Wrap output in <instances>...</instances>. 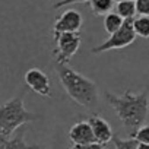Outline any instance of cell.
I'll use <instances>...</instances> for the list:
<instances>
[{
  "label": "cell",
  "mask_w": 149,
  "mask_h": 149,
  "mask_svg": "<svg viewBox=\"0 0 149 149\" xmlns=\"http://www.w3.org/2000/svg\"><path fill=\"white\" fill-rule=\"evenodd\" d=\"M149 91L145 89L139 94H133L132 91H126L121 95H116L110 91L105 92L107 102L113 107L114 113L120 118L121 124L126 129L136 130L139 129L149 113Z\"/></svg>",
  "instance_id": "cell-1"
},
{
  "label": "cell",
  "mask_w": 149,
  "mask_h": 149,
  "mask_svg": "<svg viewBox=\"0 0 149 149\" xmlns=\"http://www.w3.org/2000/svg\"><path fill=\"white\" fill-rule=\"evenodd\" d=\"M54 69L57 76L67 92V95L82 107L95 108L98 104V88L94 81L84 76L82 73L76 72L67 66L66 63H54Z\"/></svg>",
  "instance_id": "cell-2"
},
{
  "label": "cell",
  "mask_w": 149,
  "mask_h": 149,
  "mask_svg": "<svg viewBox=\"0 0 149 149\" xmlns=\"http://www.w3.org/2000/svg\"><path fill=\"white\" fill-rule=\"evenodd\" d=\"M38 116L28 111L24 104V94L0 105V140L9 139L24 124L37 120Z\"/></svg>",
  "instance_id": "cell-3"
},
{
  "label": "cell",
  "mask_w": 149,
  "mask_h": 149,
  "mask_svg": "<svg viewBox=\"0 0 149 149\" xmlns=\"http://www.w3.org/2000/svg\"><path fill=\"white\" fill-rule=\"evenodd\" d=\"M136 37L137 35H136L134 28H133V19H126L118 31L111 34L110 38H107L102 44L94 47L91 51L94 54H100V53L110 51V50H121V48L129 47L130 44H133Z\"/></svg>",
  "instance_id": "cell-4"
},
{
  "label": "cell",
  "mask_w": 149,
  "mask_h": 149,
  "mask_svg": "<svg viewBox=\"0 0 149 149\" xmlns=\"http://www.w3.org/2000/svg\"><path fill=\"white\" fill-rule=\"evenodd\" d=\"M56 41V51L54 57L57 63H67L74 54L78 53L82 40L79 32H61L54 34Z\"/></svg>",
  "instance_id": "cell-5"
},
{
  "label": "cell",
  "mask_w": 149,
  "mask_h": 149,
  "mask_svg": "<svg viewBox=\"0 0 149 149\" xmlns=\"http://www.w3.org/2000/svg\"><path fill=\"white\" fill-rule=\"evenodd\" d=\"M25 84L28 85L29 89H32L35 94L41 95V97H47L51 98V81L47 74L37 67H32L29 70H26L25 73Z\"/></svg>",
  "instance_id": "cell-6"
},
{
  "label": "cell",
  "mask_w": 149,
  "mask_h": 149,
  "mask_svg": "<svg viewBox=\"0 0 149 149\" xmlns=\"http://www.w3.org/2000/svg\"><path fill=\"white\" fill-rule=\"evenodd\" d=\"M84 24V18L82 15L74 10V9H69L66 12H63L58 19L54 24V29L53 34H61V32H79L81 26Z\"/></svg>",
  "instance_id": "cell-7"
},
{
  "label": "cell",
  "mask_w": 149,
  "mask_h": 149,
  "mask_svg": "<svg viewBox=\"0 0 149 149\" xmlns=\"http://www.w3.org/2000/svg\"><path fill=\"white\" fill-rule=\"evenodd\" d=\"M69 139L73 145L95 142V136H94V132H92L89 121L88 120H79V121L74 123L69 130Z\"/></svg>",
  "instance_id": "cell-8"
},
{
  "label": "cell",
  "mask_w": 149,
  "mask_h": 149,
  "mask_svg": "<svg viewBox=\"0 0 149 149\" xmlns=\"http://www.w3.org/2000/svg\"><path fill=\"white\" fill-rule=\"evenodd\" d=\"M91 127H92V132H94V136H95V142L98 143H104V145H108L113 139H114V134H113V129L110 126V123L100 117V116H92L88 118Z\"/></svg>",
  "instance_id": "cell-9"
},
{
  "label": "cell",
  "mask_w": 149,
  "mask_h": 149,
  "mask_svg": "<svg viewBox=\"0 0 149 149\" xmlns=\"http://www.w3.org/2000/svg\"><path fill=\"white\" fill-rule=\"evenodd\" d=\"M0 149H40V146L26 143L25 142V130H19L12 137L0 140Z\"/></svg>",
  "instance_id": "cell-10"
},
{
  "label": "cell",
  "mask_w": 149,
  "mask_h": 149,
  "mask_svg": "<svg viewBox=\"0 0 149 149\" xmlns=\"http://www.w3.org/2000/svg\"><path fill=\"white\" fill-rule=\"evenodd\" d=\"M116 0H89V6L94 15L105 16L114 9Z\"/></svg>",
  "instance_id": "cell-11"
},
{
  "label": "cell",
  "mask_w": 149,
  "mask_h": 149,
  "mask_svg": "<svg viewBox=\"0 0 149 149\" xmlns=\"http://www.w3.org/2000/svg\"><path fill=\"white\" fill-rule=\"evenodd\" d=\"M123 24H124V19L117 12H110L108 15L104 16V29L110 35L114 34L116 31H118Z\"/></svg>",
  "instance_id": "cell-12"
},
{
  "label": "cell",
  "mask_w": 149,
  "mask_h": 149,
  "mask_svg": "<svg viewBox=\"0 0 149 149\" xmlns=\"http://www.w3.org/2000/svg\"><path fill=\"white\" fill-rule=\"evenodd\" d=\"M116 12L126 21V19H134V15L137 13L136 2H117Z\"/></svg>",
  "instance_id": "cell-13"
},
{
  "label": "cell",
  "mask_w": 149,
  "mask_h": 149,
  "mask_svg": "<svg viewBox=\"0 0 149 149\" xmlns=\"http://www.w3.org/2000/svg\"><path fill=\"white\" fill-rule=\"evenodd\" d=\"M133 28L137 37L140 38H149V16L139 15L133 19Z\"/></svg>",
  "instance_id": "cell-14"
},
{
  "label": "cell",
  "mask_w": 149,
  "mask_h": 149,
  "mask_svg": "<svg viewBox=\"0 0 149 149\" xmlns=\"http://www.w3.org/2000/svg\"><path fill=\"white\" fill-rule=\"evenodd\" d=\"M132 139H134L137 143H146L149 145V124H142L139 129L132 132Z\"/></svg>",
  "instance_id": "cell-15"
},
{
  "label": "cell",
  "mask_w": 149,
  "mask_h": 149,
  "mask_svg": "<svg viewBox=\"0 0 149 149\" xmlns=\"http://www.w3.org/2000/svg\"><path fill=\"white\" fill-rule=\"evenodd\" d=\"M114 145H116V149H136L137 148V142L134 139H121L118 136H114L113 139Z\"/></svg>",
  "instance_id": "cell-16"
},
{
  "label": "cell",
  "mask_w": 149,
  "mask_h": 149,
  "mask_svg": "<svg viewBox=\"0 0 149 149\" xmlns=\"http://www.w3.org/2000/svg\"><path fill=\"white\" fill-rule=\"evenodd\" d=\"M136 9L137 15L149 16V0H136Z\"/></svg>",
  "instance_id": "cell-17"
},
{
  "label": "cell",
  "mask_w": 149,
  "mask_h": 149,
  "mask_svg": "<svg viewBox=\"0 0 149 149\" xmlns=\"http://www.w3.org/2000/svg\"><path fill=\"white\" fill-rule=\"evenodd\" d=\"M107 145L98 143V142H91V143H82V145H73L70 149H105Z\"/></svg>",
  "instance_id": "cell-18"
},
{
  "label": "cell",
  "mask_w": 149,
  "mask_h": 149,
  "mask_svg": "<svg viewBox=\"0 0 149 149\" xmlns=\"http://www.w3.org/2000/svg\"><path fill=\"white\" fill-rule=\"evenodd\" d=\"M85 2H89V0H60V2H57L53 8L60 9L63 6H69V5H73V3H85Z\"/></svg>",
  "instance_id": "cell-19"
},
{
  "label": "cell",
  "mask_w": 149,
  "mask_h": 149,
  "mask_svg": "<svg viewBox=\"0 0 149 149\" xmlns=\"http://www.w3.org/2000/svg\"><path fill=\"white\" fill-rule=\"evenodd\" d=\"M136 149H149V145H146V143H137V148Z\"/></svg>",
  "instance_id": "cell-20"
},
{
  "label": "cell",
  "mask_w": 149,
  "mask_h": 149,
  "mask_svg": "<svg viewBox=\"0 0 149 149\" xmlns=\"http://www.w3.org/2000/svg\"><path fill=\"white\" fill-rule=\"evenodd\" d=\"M116 2H136V0H116Z\"/></svg>",
  "instance_id": "cell-21"
}]
</instances>
